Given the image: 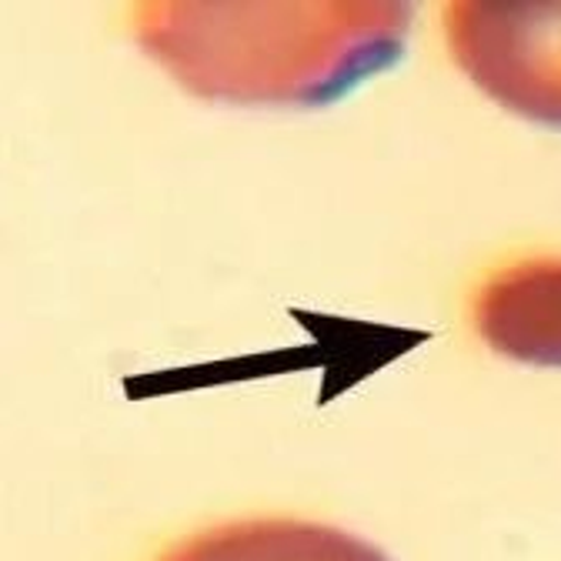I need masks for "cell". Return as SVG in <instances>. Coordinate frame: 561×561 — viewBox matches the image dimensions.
<instances>
[{
  "mask_svg": "<svg viewBox=\"0 0 561 561\" xmlns=\"http://www.w3.org/2000/svg\"><path fill=\"white\" fill-rule=\"evenodd\" d=\"M442 24L478 91L561 130V4H448Z\"/></svg>",
  "mask_w": 561,
  "mask_h": 561,
  "instance_id": "7a4b0ae2",
  "label": "cell"
},
{
  "mask_svg": "<svg viewBox=\"0 0 561 561\" xmlns=\"http://www.w3.org/2000/svg\"><path fill=\"white\" fill-rule=\"evenodd\" d=\"M471 324L502 358L561 368V257H525L474 291Z\"/></svg>",
  "mask_w": 561,
  "mask_h": 561,
  "instance_id": "3957f363",
  "label": "cell"
},
{
  "mask_svg": "<svg viewBox=\"0 0 561 561\" xmlns=\"http://www.w3.org/2000/svg\"><path fill=\"white\" fill-rule=\"evenodd\" d=\"M401 4H145L134 37L191 94L318 107L391 70L408 47Z\"/></svg>",
  "mask_w": 561,
  "mask_h": 561,
  "instance_id": "6da1fadb",
  "label": "cell"
},
{
  "mask_svg": "<svg viewBox=\"0 0 561 561\" xmlns=\"http://www.w3.org/2000/svg\"><path fill=\"white\" fill-rule=\"evenodd\" d=\"M158 561H391L378 545L321 522L251 518L178 541Z\"/></svg>",
  "mask_w": 561,
  "mask_h": 561,
  "instance_id": "277c9868",
  "label": "cell"
}]
</instances>
